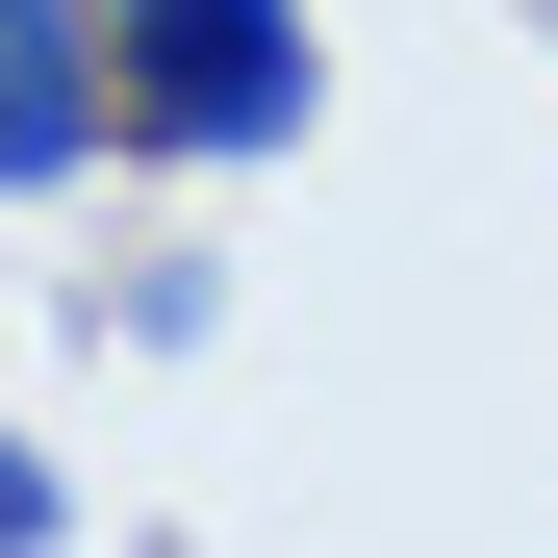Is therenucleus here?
Returning <instances> with one entry per match:
<instances>
[{
  "instance_id": "nucleus-1",
  "label": "nucleus",
  "mask_w": 558,
  "mask_h": 558,
  "mask_svg": "<svg viewBox=\"0 0 558 558\" xmlns=\"http://www.w3.org/2000/svg\"><path fill=\"white\" fill-rule=\"evenodd\" d=\"M305 102H330L305 0H102V128H128V153L254 178V153H305Z\"/></svg>"
},
{
  "instance_id": "nucleus-3",
  "label": "nucleus",
  "mask_w": 558,
  "mask_h": 558,
  "mask_svg": "<svg viewBox=\"0 0 558 558\" xmlns=\"http://www.w3.org/2000/svg\"><path fill=\"white\" fill-rule=\"evenodd\" d=\"M51 533H76V483H51L26 432H0V558H51Z\"/></svg>"
},
{
  "instance_id": "nucleus-2",
  "label": "nucleus",
  "mask_w": 558,
  "mask_h": 558,
  "mask_svg": "<svg viewBox=\"0 0 558 558\" xmlns=\"http://www.w3.org/2000/svg\"><path fill=\"white\" fill-rule=\"evenodd\" d=\"M76 153H102V0H0V204H51Z\"/></svg>"
}]
</instances>
